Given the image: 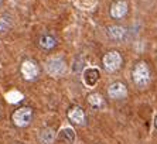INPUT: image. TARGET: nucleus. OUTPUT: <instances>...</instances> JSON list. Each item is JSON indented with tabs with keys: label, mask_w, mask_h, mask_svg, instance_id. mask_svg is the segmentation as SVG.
<instances>
[{
	"label": "nucleus",
	"mask_w": 157,
	"mask_h": 144,
	"mask_svg": "<svg viewBox=\"0 0 157 144\" xmlns=\"http://www.w3.org/2000/svg\"><path fill=\"white\" fill-rule=\"evenodd\" d=\"M132 78H133V82H135V85L137 86V88H140V89L147 88L149 84H150V81H151L150 69H149L147 64L143 62V61L137 62V64L135 65V68H133Z\"/></svg>",
	"instance_id": "obj_1"
},
{
	"label": "nucleus",
	"mask_w": 157,
	"mask_h": 144,
	"mask_svg": "<svg viewBox=\"0 0 157 144\" xmlns=\"http://www.w3.org/2000/svg\"><path fill=\"white\" fill-rule=\"evenodd\" d=\"M12 119L17 127H27L33 120V110L31 107H20L13 113Z\"/></svg>",
	"instance_id": "obj_2"
},
{
	"label": "nucleus",
	"mask_w": 157,
	"mask_h": 144,
	"mask_svg": "<svg viewBox=\"0 0 157 144\" xmlns=\"http://www.w3.org/2000/svg\"><path fill=\"white\" fill-rule=\"evenodd\" d=\"M46 69L48 72V75H51V76H61V75H64L67 71V64L65 61L62 58H50L47 61L46 64Z\"/></svg>",
	"instance_id": "obj_3"
},
{
	"label": "nucleus",
	"mask_w": 157,
	"mask_h": 144,
	"mask_svg": "<svg viewBox=\"0 0 157 144\" xmlns=\"http://www.w3.org/2000/svg\"><path fill=\"white\" fill-rule=\"evenodd\" d=\"M102 62H103L105 69L108 72H116L122 66V57L118 51H111L103 57Z\"/></svg>",
	"instance_id": "obj_4"
},
{
	"label": "nucleus",
	"mask_w": 157,
	"mask_h": 144,
	"mask_svg": "<svg viewBox=\"0 0 157 144\" xmlns=\"http://www.w3.org/2000/svg\"><path fill=\"white\" fill-rule=\"evenodd\" d=\"M38 72H40L38 65L31 59H27V61H24L21 64V73H23L24 79H27V81L35 79L38 76Z\"/></svg>",
	"instance_id": "obj_5"
},
{
	"label": "nucleus",
	"mask_w": 157,
	"mask_h": 144,
	"mask_svg": "<svg viewBox=\"0 0 157 144\" xmlns=\"http://www.w3.org/2000/svg\"><path fill=\"white\" fill-rule=\"evenodd\" d=\"M127 12H129V4H127L126 0H116V1L112 3L111 16L113 19H116V20L123 19L124 16L127 14Z\"/></svg>",
	"instance_id": "obj_6"
},
{
	"label": "nucleus",
	"mask_w": 157,
	"mask_h": 144,
	"mask_svg": "<svg viewBox=\"0 0 157 144\" xmlns=\"http://www.w3.org/2000/svg\"><path fill=\"white\" fill-rule=\"evenodd\" d=\"M108 95L112 99H123L127 96V88L122 82H113L108 88Z\"/></svg>",
	"instance_id": "obj_7"
},
{
	"label": "nucleus",
	"mask_w": 157,
	"mask_h": 144,
	"mask_svg": "<svg viewBox=\"0 0 157 144\" xmlns=\"http://www.w3.org/2000/svg\"><path fill=\"white\" fill-rule=\"evenodd\" d=\"M68 117L74 125H84L85 123V112H84L82 107L75 106L68 112Z\"/></svg>",
	"instance_id": "obj_8"
},
{
	"label": "nucleus",
	"mask_w": 157,
	"mask_h": 144,
	"mask_svg": "<svg viewBox=\"0 0 157 144\" xmlns=\"http://www.w3.org/2000/svg\"><path fill=\"white\" fill-rule=\"evenodd\" d=\"M84 81L89 88L96 85V82L99 81V71L96 68H88L84 71Z\"/></svg>",
	"instance_id": "obj_9"
},
{
	"label": "nucleus",
	"mask_w": 157,
	"mask_h": 144,
	"mask_svg": "<svg viewBox=\"0 0 157 144\" xmlns=\"http://www.w3.org/2000/svg\"><path fill=\"white\" fill-rule=\"evenodd\" d=\"M108 34L112 40H116V41H122L126 35V30L122 26H109L108 27Z\"/></svg>",
	"instance_id": "obj_10"
},
{
	"label": "nucleus",
	"mask_w": 157,
	"mask_h": 144,
	"mask_svg": "<svg viewBox=\"0 0 157 144\" xmlns=\"http://www.w3.org/2000/svg\"><path fill=\"white\" fill-rule=\"evenodd\" d=\"M54 138H55L54 130L50 129V127L43 129V130L40 131V134H38V140H40V143H41V144H52Z\"/></svg>",
	"instance_id": "obj_11"
},
{
	"label": "nucleus",
	"mask_w": 157,
	"mask_h": 144,
	"mask_svg": "<svg viewBox=\"0 0 157 144\" xmlns=\"http://www.w3.org/2000/svg\"><path fill=\"white\" fill-rule=\"evenodd\" d=\"M38 44L44 50H51V48H54V47L57 45V40L54 38L52 35H50V34H44V35L40 37Z\"/></svg>",
	"instance_id": "obj_12"
},
{
	"label": "nucleus",
	"mask_w": 157,
	"mask_h": 144,
	"mask_svg": "<svg viewBox=\"0 0 157 144\" xmlns=\"http://www.w3.org/2000/svg\"><path fill=\"white\" fill-rule=\"evenodd\" d=\"M58 138L65 144H72L75 141V131L72 129H64V130L59 131Z\"/></svg>",
	"instance_id": "obj_13"
},
{
	"label": "nucleus",
	"mask_w": 157,
	"mask_h": 144,
	"mask_svg": "<svg viewBox=\"0 0 157 144\" xmlns=\"http://www.w3.org/2000/svg\"><path fill=\"white\" fill-rule=\"evenodd\" d=\"M88 102H89V105L93 106L95 109L103 107V98H102L99 93H91V95L88 96Z\"/></svg>",
	"instance_id": "obj_14"
},
{
	"label": "nucleus",
	"mask_w": 157,
	"mask_h": 144,
	"mask_svg": "<svg viewBox=\"0 0 157 144\" xmlns=\"http://www.w3.org/2000/svg\"><path fill=\"white\" fill-rule=\"evenodd\" d=\"M12 26H13L12 17H10V16H3V17L0 19V34L9 31V30L12 28Z\"/></svg>",
	"instance_id": "obj_15"
},
{
	"label": "nucleus",
	"mask_w": 157,
	"mask_h": 144,
	"mask_svg": "<svg viewBox=\"0 0 157 144\" xmlns=\"http://www.w3.org/2000/svg\"><path fill=\"white\" fill-rule=\"evenodd\" d=\"M156 127H157V117H156Z\"/></svg>",
	"instance_id": "obj_16"
},
{
	"label": "nucleus",
	"mask_w": 157,
	"mask_h": 144,
	"mask_svg": "<svg viewBox=\"0 0 157 144\" xmlns=\"http://www.w3.org/2000/svg\"><path fill=\"white\" fill-rule=\"evenodd\" d=\"M17 144H20V143H17Z\"/></svg>",
	"instance_id": "obj_17"
},
{
	"label": "nucleus",
	"mask_w": 157,
	"mask_h": 144,
	"mask_svg": "<svg viewBox=\"0 0 157 144\" xmlns=\"http://www.w3.org/2000/svg\"><path fill=\"white\" fill-rule=\"evenodd\" d=\"M0 1H1V0H0Z\"/></svg>",
	"instance_id": "obj_18"
}]
</instances>
